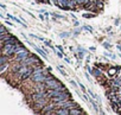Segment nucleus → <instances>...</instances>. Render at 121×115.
I'll use <instances>...</instances> for the list:
<instances>
[{"mask_svg": "<svg viewBox=\"0 0 121 115\" xmlns=\"http://www.w3.org/2000/svg\"><path fill=\"white\" fill-rule=\"evenodd\" d=\"M119 23H120V19L116 18V19H115V25H119Z\"/></svg>", "mask_w": 121, "mask_h": 115, "instance_id": "27", "label": "nucleus"}, {"mask_svg": "<svg viewBox=\"0 0 121 115\" xmlns=\"http://www.w3.org/2000/svg\"><path fill=\"white\" fill-rule=\"evenodd\" d=\"M117 49H119V50H121V45H117Z\"/></svg>", "mask_w": 121, "mask_h": 115, "instance_id": "33", "label": "nucleus"}, {"mask_svg": "<svg viewBox=\"0 0 121 115\" xmlns=\"http://www.w3.org/2000/svg\"><path fill=\"white\" fill-rule=\"evenodd\" d=\"M57 53V56L58 57H63V55H62V51H59V52H56Z\"/></svg>", "mask_w": 121, "mask_h": 115, "instance_id": "23", "label": "nucleus"}, {"mask_svg": "<svg viewBox=\"0 0 121 115\" xmlns=\"http://www.w3.org/2000/svg\"><path fill=\"white\" fill-rule=\"evenodd\" d=\"M78 25H80V23L77 20H75V26H78Z\"/></svg>", "mask_w": 121, "mask_h": 115, "instance_id": "31", "label": "nucleus"}, {"mask_svg": "<svg viewBox=\"0 0 121 115\" xmlns=\"http://www.w3.org/2000/svg\"><path fill=\"white\" fill-rule=\"evenodd\" d=\"M83 17H84V18H95V17H96V14H95L94 12H91V13H87V14H83Z\"/></svg>", "mask_w": 121, "mask_h": 115, "instance_id": "13", "label": "nucleus"}, {"mask_svg": "<svg viewBox=\"0 0 121 115\" xmlns=\"http://www.w3.org/2000/svg\"><path fill=\"white\" fill-rule=\"evenodd\" d=\"M84 75H86V77H87V80H88V81H90V76H89V75H88L87 72H86Z\"/></svg>", "mask_w": 121, "mask_h": 115, "instance_id": "29", "label": "nucleus"}, {"mask_svg": "<svg viewBox=\"0 0 121 115\" xmlns=\"http://www.w3.org/2000/svg\"><path fill=\"white\" fill-rule=\"evenodd\" d=\"M69 110L67 108H56V115H68Z\"/></svg>", "mask_w": 121, "mask_h": 115, "instance_id": "9", "label": "nucleus"}, {"mask_svg": "<svg viewBox=\"0 0 121 115\" xmlns=\"http://www.w3.org/2000/svg\"><path fill=\"white\" fill-rule=\"evenodd\" d=\"M64 61H65L67 63H70V60H69V58H67V57H65V58H64Z\"/></svg>", "mask_w": 121, "mask_h": 115, "instance_id": "30", "label": "nucleus"}, {"mask_svg": "<svg viewBox=\"0 0 121 115\" xmlns=\"http://www.w3.org/2000/svg\"><path fill=\"white\" fill-rule=\"evenodd\" d=\"M103 46H104V47H107V49H109V46H110V45H109L108 43H103Z\"/></svg>", "mask_w": 121, "mask_h": 115, "instance_id": "24", "label": "nucleus"}, {"mask_svg": "<svg viewBox=\"0 0 121 115\" xmlns=\"http://www.w3.org/2000/svg\"><path fill=\"white\" fill-rule=\"evenodd\" d=\"M70 83H71L75 88H77V84H76V82H75V81H70Z\"/></svg>", "mask_w": 121, "mask_h": 115, "instance_id": "21", "label": "nucleus"}, {"mask_svg": "<svg viewBox=\"0 0 121 115\" xmlns=\"http://www.w3.org/2000/svg\"><path fill=\"white\" fill-rule=\"evenodd\" d=\"M69 0H58L56 6H58L59 9H62V10H69Z\"/></svg>", "mask_w": 121, "mask_h": 115, "instance_id": "4", "label": "nucleus"}, {"mask_svg": "<svg viewBox=\"0 0 121 115\" xmlns=\"http://www.w3.org/2000/svg\"><path fill=\"white\" fill-rule=\"evenodd\" d=\"M83 29H84V30H87V31H88V32H90V33L93 32V29H91V26H84Z\"/></svg>", "mask_w": 121, "mask_h": 115, "instance_id": "20", "label": "nucleus"}, {"mask_svg": "<svg viewBox=\"0 0 121 115\" xmlns=\"http://www.w3.org/2000/svg\"><path fill=\"white\" fill-rule=\"evenodd\" d=\"M119 114H121V110H120V113H119Z\"/></svg>", "mask_w": 121, "mask_h": 115, "instance_id": "35", "label": "nucleus"}, {"mask_svg": "<svg viewBox=\"0 0 121 115\" xmlns=\"http://www.w3.org/2000/svg\"><path fill=\"white\" fill-rule=\"evenodd\" d=\"M44 44H45L46 46H49V47H51V49H53V46L51 45V42H50V40H44Z\"/></svg>", "mask_w": 121, "mask_h": 115, "instance_id": "16", "label": "nucleus"}, {"mask_svg": "<svg viewBox=\"0 0 121 115\" xmlns=\"http://www.w3.org/2000/svg\"><path fill=\"white\" fill-rule=\"evenodd\" d=\"M53 17H56V18H60V19H63L64 18V16H60V14H58V13H51Z\"/></svg>", "mask_w": 121, "mask_h": 115, "instance_id": "18", "label": "nucleus"}, {"mask_svg": "<svg viewBox=\"0 0 121 115\" xmlns=\"http://www.w3.org/2000/svg\"><path fill=\"white\" fill-rule=\"evenodd\" d=\"M7 33H10V32L6 30V27L4 25L0 26V36H4V34H7Z\"/></svg>", "mask_w": 121, "mask_h": 115, "instance_id": "12", "label": "nucleus"}, {"mask_svg": "<svg viewBox=\"0 0 121 115\" xmlns=\"http://www.w3.org/2000/svg\"><path fill=\"white\" fill-rule=\"evenodd\" d=\"M116 72H117L116 67H113V68H109V69H108V74H109V76H115Z\"/></svg>", "mask_w": 121, "mask_h": 115, "instance_id": "11", "label": "nucleus"}, {"mask_svg": "<svg viewBox=\"0 0 121 115\" xmlns=\"http://www.w3.org/2000/svg\"><path fill=\"white\" fill-rule=\"evenodd\" d=\"M49 102H50V98H49V97H43V98H40V100L36 101V102L33 103V106H32V107H33V109H36V110L38 109V110H39V113H40V110H42V109H43V108H44Z\"/></svg>", "mask_w": 121, "mask_h": 115, "instance_id": "3", "label": "nucleus"}, {"mask_svg": "<svg viewBox=\"0 0 121 115\" xmlns=\"http://www.w3.org/2000/svg\"><path fill=\"white\" fill-rule=\"evenodd\" d=\"M70 34L68 33V32H63V33H60L59 34V37H62V38H65V37H69Z\"/></svg>", "mask_w": 121, "mask_h": 115, "instance_id": "19", "label": "nucleus"}, {"mask_svg": "<svg viewBox=\"0 0 121 115\" xmlns=\"http://www.w3.org/2000/svg\"><path fill=\"white\" fill-rule=\"evenodd\" d=\"M117 103H119V106L121 107V93H120V91L117 93Z\"/></svg>", "mask_w": 121, "mask_h": 115, "instance_id": "17", "label": "nucleus"}, {"mask_svg": "<svg viewBox=\"0 0 121 115\" xmlns=\"http://www.w3.org/2000/svg\"><path fill=\"white\" fill-rule=\"evenodd\" d=\"M30 44H31V45H32V46L35 47V50H36V51H37V52H38V53H39L40 56H43V57H44V58H46V57H48V55L45 53V51H44V50H42V49H39V47H38V46H36V45H33V44H32L31 42H30Z\"/></svg>", "mask_w": 121, "mask_h": 115, "instance_id": "10", "label": "nucleus"}, {"mask_svg": "<svg viewBox=\"0 0 121 115\" xmlns=\"http://www.w3.org/2000/svg\"><path fill=\"white\" fill-rule=\"evenodd\" d=\"M80 88H81L83 91H86V88H84V85H83V84H81V83H80Z\"/></svg>", "mask_w": 121, "mask_h": 115, "instance_id": "25", "label": "nucleus"}, {"mask_svg": "<svg viewBox=\"0 0 121 115\" xmlns=\"http://www.w3.org/2000/svg\"><path fill=\"white\" fill-rule=\"evenodd\" d=\"M57 50H59V51H62V52H63V47L60 46V45H58V46H57Z\"/></svg>", "mask_w": 121, "mask_h": 115, "instance_id": "26", "label": "nucleus"}, {"mask_svg": "<svg viewBox=\"0 0 121 115\" xmlns=\"http://www.w3.org/2000/svg\"><path fill=\"white\" fill-rule=\"evenodd\" d=\"M57 68H58V69H59V71H60V74H62V75H63V76H67V72H65V71H64V70H63V67H60V65H58V67H57Z\"/></svg>", "mask_w": 121, "mask_h": 115, "instance_id": "15", "label": "nucleus"}, {"mask_svg": "<svg viewBox=\"0 0 121 115\" xmlns=\"http://www.w3.org/2000/svg\"><path fill=\"white\" fill-rule=\"evenodd\" d=\"M17 45H18V49H17V52H16V55H14V61H13V62H23V61H25V60L27 58L31 53H30V51L22 44V42H19Z\"/></svg>", "mask_w": 121, "mask_h": 115, "instance_id": "1", "label": "nucleus"}, {"mask_svg": "<svg viewBox=\"0 0 121 115\" xmlns=\"http://www.w3.org/2000/svg\"><path fill=\"white\" fill-rule=\"evenodd\" d=\"M18 43H19L18 38L11 34V37H10V38H9L7 40H5L4 43H1V45H6V44H18Z\"/></svg>", "mask_w": 121, "mask_h": 115, "instance_id": "7", "label": "nucleus"}, {"mask_svg": "<svg viewBox=\"0 0 121 115\" xmlns=\"http://www.w3.org/2000/svg\"><path fill=\"white\" fill-rule=\"evenodd\" d=\"M90 102H91V104H93V107H94V109H95V111L97 113V111H99V106H97V104H96V103H95V102H94L93 100H90Z\"/></svg>", "mask_w": 121, "mask_h": 115, "instance_id": "14", "label": "nucleus"}, {"mask_svg": "<svg viewBox=\"0 0 121 115\" xmlns=\"http://www.w3.org/2000/svg\"><path fill=\"white\" fill-rule=\"evenodd\" d=\"M69 114L70 115H84V111L81 110L80 107H75V108H71L69 110Z\"/></svg>", "mask_w": 121, "mask_h": 115, "instance_id": "6", "label": "nucleus"}, {"mask_svg": "<svg viewBox=\"0 0 121 115\" xmlns=\"http://www.w3.org/2000/svg\"><path fill=\"white\" fill-rule=\"evenodd\" d=\"M57 1H58V0H53V3H55V4H57Z\"/></svg>", "mask_w": 121, "mask_h": 115, "instance_id": "34", "label": "nucleus"}, {"mask_svg": "<svg viewBox=\"0 0 121 115\" xmlns=\"http://www.w3.org/2000/svg\"><path fill=\"white\" fill-rule=\"evenodd\" d=\"M11 58H12V57H10V56H6V55H1V57H0V65L10 63Z\"/></svg>", "mask_w": 121, "mask_h": 115, "instance_id": "8", "label": "nucleus"}, {"mask_svg": "<svg viewBox=\"0 0 121 115\" xmlns=\"http://www.w3.org/2000/svg\"><path fill=\"white\" fill-rule=\"evenodd\" d=\"M43 3H44V4H48V5H49V4H50V0H43Z\"/></svg>", "mask_w": 121, "mask_h": 115, "instance_id": "28", "label": "nucleus"}, {"mask_svg": "<svg viewBox=\"0 0 121 115\" xmlns=\"http://www.w3.org/2000/svg\"><path fill=\"white\" fill-rule=\"evenodd\" d=\"M89 50H91V51H95V47H94V46H91V47H89Z\"/></svg>", "mask_w": 121, "mask_h": 115, "instance_id": "32", "label": "nucleus"}, {"mask_svg": "<svg viewBox=\"0 0 121 115\" xmlns=\"http://www.w3.org/2000/svg\"><path fill=\"white\" fill-rule=\"evenodd\" d=\"M83 98H84L86 101H90V100H89V97H88V95H86V94L83 95Z\"/></svg>", "mask_w": 121, "mask_h": 115, "instance_id": "22", "label": "nucleus"}, {"mask_svg": "<svg viewBox=\"0 0 121 115\" xmlns=\"http://www.w3.org/2000/svg\"><path fill=\"white\" fill-rule=\"evenodd\" d=\"M17 49H18V45L17 44H6V45H3V47H1V55L14 57V55L17 52Z\"/></svg>", "mask_w": 121, "mask_h": 115, "instance_id": "2", "label": "nucleus"}, {"mask_svg": "<svg viewBox=\"0 0 121 115\" xmlns=\"http://www.w3.org/2000/svg\"><path fill=\"white\" fill-rule=\"evenodd\" d=\"M93 76H95L96 78H101V77H103L102 69H100V68H97V67H94V68H93Z\"/></svg>", "mask_w": 121, "mask_h": 115, "instance_id": "5", "label": "nucleus"}]
</instances>
